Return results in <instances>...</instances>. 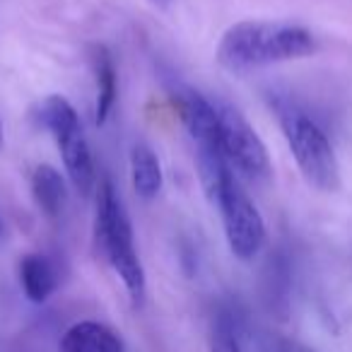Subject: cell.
<instances>
[{
    "mask_svg": "<svg viewBox=\"0 0 352 352\" xmlns=\"http://www.w3.org/2000/svg\"><path fill=\"white\" fill-rule=\"evenodd\" d=\"M171 99L188 135L196 142V150L220 152V121H217L215 102L191 87H176L171 92Z\"/></svg>",
    "mask_w": 352,
    "mask_h": 352,
    "instance_id": "7",
    "label": "cell"
},
{
    "mask_svg": "<svg viewBox=\"0 0 352 352\" xmlns=\"http://www.w3.org/2000/svg\"><path fill=\"white\" fill-rule=\"evenodd\" d=\"M94 234L102 254L107 256L113 273L121 278L133 307L145 302V270H142L140 256L135 251L133 239V225L123 208L121 198L116 196L111 182H99L97 186V215H94Z\"/></svg>",
    "mask_w": 352,
    "mask_h": 352,
    "instance_id": "2",
    "label": "cell"
},
{
    "mask_svg": "<svg viewBox=\"0 0 352 352\" xmlns=\"http://www.w3.org/2000/svg\"><path fill=\"white\" fill-rule=\"evenodd\" d=\"M217 121H220V152L234 174L246 179H265L270 176L268 147L261 140L256 128L246 121L241 111L225 102H215Z\"/></svg>",
    "mask_w": 352,
    "mask_h": 352,
    "instance_id": "6",
    "label": "cell"
},
{
    "mask_svg": "<svg viewBox=\"0 0 352 352\" xmlns=\"http://www.w3.org/2000/svg\"><path fill=\"white\" fill-rule=\"evenodd\" d=\"M0 234H3V215H0Z\"/></svg>",
    "mask_w": 352,
    "mask_h": 352,
    "instance_id": "16",
    "label": "cell"
},
{
    "mask_svg": "<svg viewBox=\"0 0 352 352\" xmlns=\"http://www.w3.org/2000/svg\"><path fill=\"white\" fill-rule=\"evenodd\" d=\"M36 118L54 138L60 160H63L65 174H68L75 191H80L82 196L97 191V169H94L89 142L85 138L82 123H80L73 104L60 94H51L39 104Z\"/></svg>",
    "mask_w": 352,
    "mask_h": 352,
    "instance_id": "4",
    "label": "cell"
},
{
    "mask_svg": "<svg viewBox=\"0 0 352 352\" xmlns=\"http://www.w3.org/2000/svg\"><path fill=\"white\" fill-rule=\"evenodd\" d=\"M94 73V87H97V102H94V123L104 126L109 121L118 94V73L113 56L107 46H92L89 51Z\"/></svg>",
    "mask_w": 352,
    "mask_h": 352,
    "instance_id": "9",
    "label": "cell"
},
{
    "mask_svg": "<svg viewBox=\"0 0 352 352\" xmlns=\"http://www.w3.org/2000/svg\"><path fill=\"white\" fill-rule=\"evenodd\" d=\"M32 196L46 217H60L68 206V186L63 174L51 164H39L32 174Z\"/></svg>",
    "mask_w": 352,
    "mask_h": 352,
    "instance_id": "11",
    "label": "cell"
},
{
    "mask_svg": "<svg viewBox=\"0 0 352 352\" xmlns=\"http://www.w3.org/2000/svg\"><path fill=\"white\" fill-rule=\"evenodd\" d=\"M0 150H3V118H0Z\"/></svg>",
    "mask_w": 352,
    "mask_h": 352,
    "instance_id": "15",
    "label": "cell"
},
{
    "mask_svg": "<svg viewBox=\"0 0 352 352\" xmlns=\"http://www.w3.org/2000/svg\"><path fill=\"white\" fill-rule=\"evenodd\" d=\"M131 184L142 201H152L162 191V164L150 145L140 142L131 150Z\"/></svg>",
    "mask_w": 352,
    "mask_h": 352,
    "instance_id": "12",
    "label": "cell"
},
{
    "mask_svg": "<svg viewBox=\"0 0 352 352\" xmlns=\"http://www.w3.org/2000/svg\"><path fill=\"white\" fill-rule=\"evenodd\" d=\"M316 51L309 30L289 22L244 20L232 25L217 46V63L230 73H249L265 65L307 58Z\"/></svg>",
    "mask_w": 352,
    "mask_h": 352,
    "instance_id": "1",
    "label": "cell"
},
{
    "mask_svg": "<svg viewBox=\"0 0 352 352\" xmlns=\"http://www.w3.org/2000/svg\"><path fill=\"white\" fill-rule=\"evenodd\" d=\"M20 285L32 304H44L58 287V270L44 254H27L20 261Z\"/></svg>",
    "mask_w": 352,
    "mask_h": 352,
    "instance_id": "10",
    "label": "cell"
},
{
    "mask_svg": "<svg viewBox=\"0 0 352 352\" xmlns=\"http://www.w3.org/2000/svg\"><path fill=\"white\" fill-rule=\"evenodd\" d=\"M150 3H155L157 8H166V6H171L174 0H150Z\"/></svg>",
    "mask_w": 352,
    "mask_h": 352,
    "instance_id": "14",
    "label": "cell"
},
{
    "mask_svg": "<svg viewBox=\"0 0 352 352\" xmlns=\"http://www.w3.org/2000/svg\"><path fill=\"white\" fill-rule=\"evenodd\" d=\"M280 128L299 171L318 191L333 193L340 188V164L328 135L314 118L292 107L280 109Z\"/></svg>",
    "mask_w": 352,
    "mask_h": 352,
    "instance_id": "3",
    "label": "cell"
},
{
    "mask_svg": "<svg viewBox=\"0 0 352 352\" xmlns=\"http://www.w3.org/2000/svg\"><path fill=\"white\" fill-rule=\"evenodd\" d=\"M208 201L212 203V208L220 210L232 256L244 263L254 261L265 244V222L254 201L241 188L236 174L227 176Z\"/></svg>",
    "mask_w": 352,
    "mask_h": 352,
    "instance_id": "5",
    "label": "cell"
},
{
    "mask_svg": "<svg viewBox=\"0 0 352 352\" xmlns=\"http://www.w3.org/2000/svg\"><path fill=\"white\" fill-rule=\"evenodd\" d=\"M210 352H241V342H239V336H236V328L227 316H222L220 321H217L215 331H212Z\"/></svg>",
    "mask_w": 352,
    "mask_h": 352,
    "instance_id": "13",
    "label": "cell"
},
{
    "mask_svg": "<svg viewBox=\"0 0 352 352\" xmlns=\"http://www.w3.org/2000/svg\"><path fill=\"white\" fill-rule=\"evenodd\" d=\"M58 352H126V345L107 323L78 321L60 336Z\"/></svg>",
    "mask_w": 352,
    "mask_h": 352,
    "instance_id": "8",
    "label": "cell"
}]
</instances>
